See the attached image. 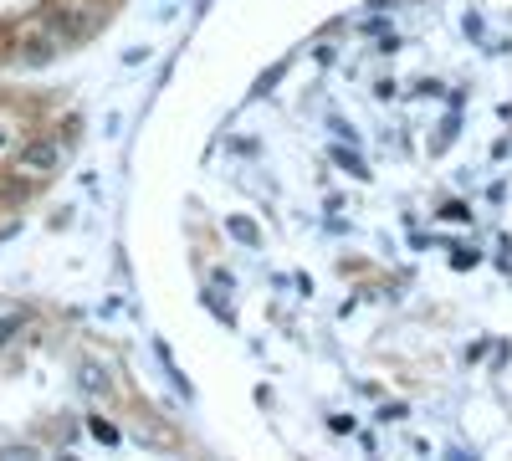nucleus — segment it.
I'll list each match as a JSON object with an SVG mask.
<instances>
[{"mask_svg": "<svg viewBox=\"0 0 512 461\" xmlns=\"http://www.w3.org/2000/svg\"><path fill=\"white\" fill-rule=\"evenodd\" d=\"M62 159H67V139L41 134V139H26V144L11 154V175H21V180H47V175L62 170Z\"/></svg>", "mask_w": 512, "mask_h": 461, "instance_id": "nucleus-1", "label": "nucleus"}, {"mask_svg": "<svg viewBox=\"0 0 512 461\" xmlns=\"http://www.w3.org/2000/svg\"><path fill=\"white\" fill-rule=\"evenodd\" d=\"M62 52V41L47 31V26H36V31H21V62L26 67H47L52 57Z\"/></svg>", "mask_w": 512, "mask_h": 461, "instance_id": "nucleus-2", "label": "nucleus"}, {"mask_svg": "<svg viewBox=\"0 0 512 461\" xmlns=\"http://www.w3.org/2000/svg\"><path fill=\"white\" fill-rule=\"evenodd\" d=\"M77 390L93 395V400H103V395H113V374H108L98 359H82V364H77Z\"/></svg>", "mask_w": 512, "mask_h": 461, "instance_id": "nucleus-3", "label": "nucleus"}, {"mask_svg": "<svg viewBox=\"0 0 512 461\" xmlns=\"http://www.w3.org/2000/svg\"><path fill=\"white\" fill-rule=\"evenodd\" d=\"M205 303H210V313H216L221 323H236V308H231V298H226V287L210 282V287H205Z\"/></svg>", "mask_w": 512, "mask_h": 461, "instance_id": "nucleus-4", "label": "nucleus"}, {"mask_svg": "<svg viewBox=\"0 0 512 461\" xmlns=\"http://www.w3.org/2000/svg\"><path fill=\"white\" fill-rule=\"evenodd\" d=\"M226 231H231L236 241H246V246H256V241H262V226H256L251 216H226Z\"/></svg>", "mask_w": 512, "mask_h": 461, "instance_id": "nucleus-5", "label": "nucleus"}, {"mask_svg": "<svg viewBox=\"0 0 512 461\" xmlns=\"http://www.w3.org/2000/svg\"><path fill=\"white\" fill-rule=\"evenodd\" d=\"M26 323H31V318H26V313H6V318H0V354H6V344H11V339H16V333H21V328H26Z\"/></svg>", "mask_w": 512, "mask_h": 461, "instance_id": "nucleus-6", "label": "nucleus"}, {"mask_svg": "<svg viewBox=\"0 0 512 461\" xmlns=\"http://www.w3.org/2000/svg\"><path fill=\"white\" fill-rule=\"evenodd\" d=\"M333 159H338V164H344V170H349L354 180H369V164H364V159H359L354 149H333Z\"/></svg>", "mask_w": 512, "mask_h": 461, "instance_id": "nucleus-7", "label": "nucleus"}, {"mask_svg": "<svg viewBox=\"0 0 512 461\" xmlns=\"http://www.w3.org/2000/svg\"><path fill=\"white\" fill-rule=\"evenodd\" d=\"M88 431H93L103 446H118V426H113V421H103V415H88Z\"/></svg>", "mask_w": 512, "mask_h": 461, "instance_id": "nucleus-8", "label": "nucleus"}, {"mask_svg": "<svg viewBox=\"0 0 512 461\" xmlns=\"http://www.w3.org/2000/svg\"><path fill=\"white\" fill-rule=\"evenodd\" d=\"M0 461H41L36 446H0Z\"/></svg>", "mask_w": 512, "mask_h": 461, "instance_id": "nucleus-9", "label": "nucleus"}, {"mask_svg": "<svg viewBox=\"0 0 512 461\" xmlns=\"http://www.w3.org/2000/svg\"><path fill=\"white\" fill-rule=\"evenodd\" d=\"M441 216H446V221H466V205L451 200V205H441Z\"/></svg>", "mask_w": 512, "mask_h": 461, "instance_id": "nucleus-10", "label": "nucleus"}, {"mask_svg": "<svg viewBox=\"0 0 512 461\" xmlns=\"http://www.w3.org/2000/svg\"><path fill=\"white\" fill-rule=\"evenodd\" d=\"M57 461H77V456H67V451H62V456H57Z\"/></svg>", "mask_w": 512, "mask_h": 461, "instance_id": "nucleus-11", "label": "nucleus"}]
</instances>
